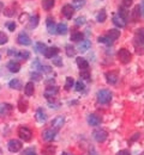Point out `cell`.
<instances>
[{"instance_id":"obj_1","label":"cell","mask_w":144,"mask_h":155,"mask_svg":"<svg viewBox=\"0 0 144 155\" xmlns=\"http://www.w3.org/2000/svg\"><path fill=\"white\" fill-rule=\"evenodd\" d=\"M96 97H97V101L100 104H108L112 100V93L108 90H100L97 92Z\"/></svg>"},{"instance_id":"obj_2","label":"cell","mask_w":144,"mask_h":155,"mask_svg":"<svg viewBox=\"0 0 144 155\" xmlns=\"http://www.w3.org/2000/svg\"><path fill=\"white\" fill-rule=\"evenodd\" d=\"M18 136H19V138L23 140L24 142H29L31 138H33V133H31V130L29 129V128H26V127H24V125H22L18 128Z\"/></svg>"},{"instance_id":"obj_3","label":"cell","mask_w":144,"mask_h":155,"mask_svg":"<svg viewBox=\"0 0 144 155\" xmlns=\"http://www.w3.org/2000/svg\"><path fill=\"white\" fill-rule=\"evenodd\" d=\"M117 55H118V60H119L121 63H124V64L128 63V62L132 60V54H131L127 49H125V48L120 49Z\"/></svg>"},{"instance_id":"obj_4","label":"cell","mask_w":144,"mask_h":155,"mask_svg":"<svg viewBox=\"0 0 144 155\" xmlns=\"http://www.w3.org/2000/svg\"><path fill=\"white\" fill-rule=\"evenodd\" d=\"M59 93V87L58 86H48L47 88H46V91H44V98L46 99H48V100H51V99H54L55 96Z\"/></svg>"},{"instance_id":"obj_5","label":"cell","mask_w":144,"mask_h":155,"mask_svg":"<svg viewBox=\"0 0 144 155\" xmlns=\"http://www.w3.org/2000/svg\"><path fill=\"white\" fill-rule=\"evenodd\" d=\"M93 136H94V138H95L99 143H102V142H104V141L107 140L108 133H107L104 129H96V130L93 133Z\"/></svg>"},{"instance_id":"obj_6","label":"cell","mask_w":144,"mask_h":155,"mask_svg":"<svg viewBox=\"0 0 144 155\" xmlns=\"http://www.w3.org/2000/svg\"><path fill=\"white\" fill-rule=\"evenodd\" d=\"M7 148H9L10 152L17 153V152H19L22 149V142L18 141V140H15V138L13 140H10L9 143H7Z\"/></svg>"},{"instance_id":"obj_7","label":"cell","mask_w":144,"mask_h":155,"mask_svg":"<svg viewBox=\"0 0 144 155\" xmlns=\"http://www.w3.org/2000/svg\"><path fill=\"white\" fill-rule=\"evenodd\" d=\"M57 133H58V131H57L55 129H53V128L47 129V130H44V131L42 133V138H43V141H47V142L53 141V140L55 138Z\"/></svg>"},{"instance_id":"obj_8","label":"cell","mask_w":144,"mask_h":155,"mask_svg":"<svg viewBox=\"0 0 144 155\" xmlns=\"http://www.w3.org/2000/svg\"><path fill=\"white\" fill-rule=\"evenodd\" d=\"M61 13L65 18L71 19L72 16H73V13H75V8H73L72 5H68V4H67V5H64L61 8Z\"/></svg>"},{"instance_id":"obj_9","label":"cell","mask_w":144,"mask_h":155,"mask_svg":"<svg viewBox=\"0 0 144 155\" xmlns=\"http://www.w3.org/2000/svg\"><path fill=\"white\" fill-rule=\"evenodd\" d=\"M101 122H102V118L97 116V115H95V114H91V115L88 116V124L91 125V127H97V125L101 124Z\"/></svg>"},{"instance_id":"obj_10","label":"cell","mask_w":144,"mask_h":155,"mask_svg":"<svg viewBox=\"0 0 144 155\" xmlns=\"http://www.w3.org/2000/svg\"><path fill=\"white\" fill-rule=\"evenodd\" d=\"M135 43L144 45V28L137 29V31L135 32Z\"/></svg>"},{"instance_id":"obj_11","label":"cell","mask_w":144,"mask_h":155,"mask_svg":"<svg viewBox=\"0 0 144 155\" xmlns=\"http://www.w3.org/2000/svg\"><path fill=\"white\" fill-rule=\"evenodd\" d=\"M64 123H65V118H64V116H58L52 120L51 125H52V128H53V129H55V130L58 131L62 125H64Z\"/></svg>"},{"instance_id":"obj_12","label":"cell","mask_w":144,"mask_h":155,"mask_svg":"<svg viewBox=\"0 0 144 155\" xmlns=\"http://www.w3.org/2000/svg\"><path fill=\"white\" fill-rule=\"evenodd\" d=\"M12 110H13V105H11V104L5 103V104H1L0 105V115L1 116H9V115H11Z\"/></svg>"},{"instance_id":"obj_13","label":"cell","mask_w":144,"mask_h":155,"mask_svg":"<svg viewBox=\"0 0 144 155\" xmlns=\"http://www.w3.org/2000/svg\"><path fill=\"white\" fill-rule=\"evenodd\" d=\"M17 42H18V44H21V45H30V44H31V39H30V37H29L25 32H21V34L18 35Z\"/></svg>"},{"instance_id":"obj_14","label":"cell","mask_w":144,"mask_h":155,"mask_svg":"<svg viewBox=\"0 0 144 155\" xmlns=\"http://www.w3.org/2000/svg\"><path fill=\"white\" fill-rule=\"evenodd\" d=\"M6 67L11 73H18L21 71V64L18 62H16V61H10Z\"/></svg>"},{"instance_id":"obj_15","label":"cell","mask_w":144,"mask_h":155,"mask_svg":"<svg viewBox=\"0 0 144 155\" xmlns=\"http://www.w3.org/2000/svg\"><path fill=\"white\" fill-rule=\"evenodd\" d=\"M130 18L132 19V21H137V20H139V18H141V7H139V5H137V6L133 7V10L131 11Z\"/></svg>"},{"instance_id":"obj_16","label":"cell","mask_w":144,"mask_h":155,"mask_svg":"<svg viewBox=\"0 0 144 155\" xmlns=\"http://www.w3.org/2000/svg\"><path fill=\"white\" fill-rule=\"evenodd\" d=\"M106 80L109 85H114L118 81V74L114 72H107L106 73Z\"/></svg>"},{"instance_id":"obj_17","label":"cell","mask_w":144,"mask_h":155,"mask_svg":"<svg viewBox=\"0 0 144 155\" xmlns=\"http://www.w3.org/2000/svg\"><path fill=\"white\" fill-rule=\"evenodd\" d=\"M59 53V49L57 48V47H51V48H47L46 49V51H44V58H54L57 54Z\"/></svg>"},{"instance_id":"obj_18","label":"cell","mask_w":144,"mask_h":155,"mask_svg":"<svg viewBox=\"0 0 144 155\" xmlns=\"http://www.w3.org/2000/svg\"><path fill=\"white\" fill-rule=\"evenodd\" d=\"M47 29L49 34H57V25L54 23V19L52 17L47 18Z\"/></svg>"},{"instance_id":"obj_19","label":"cell","mask_w":144,"mask_h":155,"mask_svg":"<svg viewBox=\"0 0 144 155\" xmlns=\"http://www.w3.org/2000/svg\"><path fill=\"white\" fill-rule=\"evenodd\" d=\"M34 92H35V86H34V82H26L25 84V86H24V93H25V96H28V97H30V96H33L34 94Z\"/></svg>"},{"instance_id":"obj_20","label":"cell","mask_w":144,"mask_h":155,"mask_svg":"<svg viewBox=\"0 0 144 155\" xmlns=\"http://www.w3.org/2000/svg\"><path fill=\"white\" fill-rule=\"evenodd\" d=\"M113 24L118 28H125L126 26V20H124L119 15H114L113 16Z\"/></svg>"},{"instance_id":"obj_21","label":"cell","mask_w":144,"mask_h":155,"mask_svg":"<svg viewBox=\"0 0 144 155\" xmlns=\"http://www.w3.org/2000/svg\"><path fill=\"white\" fill-rule=\"evenodd\" d=\"M107 37L111 39L112 42H113V41H117V39L120 37V31L117 30V29H111V30L107 32Z\"/></svg>"},{"instance_id":"obj_22","label":"cell","mask_w":144,"mask_h":155,"mask_svg":"<svg viewBox=\"0 0 144 155\" xmlns=\"http://www.w3.org/2000/svg\"><path fill=\"white\" fill-rule=\"evenodd\" d=\"M57 152V147L53 144H47L46 147L42 148V153L44 155H54Z\"/></svg>"},{"instance_id":"obj_23","label":"cell","mask_w":144,"mask_h":155,"mask_svg":"<svg viewBox=\"0 0 144 155\" xmlns=\"http://www.w3.org/2000/svg\"><path fill=\"white\" fill-rule=\"evenodd\" d=\"M90 48H91V43H90V41H88V39L82 41V42L79 43V45H78V50H79L81 53H85V51H88Z\"/></svg>"},{"instance_id":"obj_24","label":"cell","mask_w":144,"mask_h":155,"mask_svg":"<svg viewBox=\"0 0 144 155\" xmlns=\"http://www.w3.org/2000/svg\"><path fill=\"white\" fill-rule=\"evenodd\" d=\"M76 62H77V66L81 68V71H85V69H89V63L85 58H76Z\"/></svg>"},{"instance_id":"obj_25","label":"cell","mask_w":144,"mask_h":155,"mask_svg":"<svg viewBox=\"0 0 144 155\" xmlns=\"http://www.w3.org/2000/svg\"><path fill=\"white\" fill-rule=\"evenodd\" d=\"M35 117H36V120L40 122V123L46 122V119H47L46 112H44L42 109H37V111H36V114H35Z\"/></svg>"},{"instance_id":"obj_26","label":"cell","mask_w":144,"mask_h":155,"mask_svg":"<svg viewBox=\"0 0 144 155\" xmlns=\"http://www.w3.org/2000/svg\"><path fill=\"white\" fill-rule=\"evenodd\" d=\"M67 30H68V28H67V25L65 23H60V24L57 25V34H59V35L67 34Z\"/></svg>"},{"instance_id":"obj_27","label":"cell","mask_w":144,"mask_h":155,"mask_svg":"<svg viewBox=\"0 0 144 155\" xmlns=\"http://www.w3.org/2000/svg\"><path fill=\"white\" fill-rule=\"evenodd\" d=\"M28 106H29V104H28V101H26V100H24V99H19V101H18V110L21 111L22 114L26 112Z\"/></svg>"},{"instance_id":"obj_28","label":"cell","mask_w":144,"mask_h":155,"mask_svg":"<svg viewBox=\"0 0 144 155\" xmlns=\"http://www.w3.org/2000/svg\"><path fill=\"white\" fill-rule=\"evenodd\" d=\"M55 4V0H43L42 1V7L46 10V11H49Z\"/></svg>"},{"instance_id":"obj_29","label":"cell","mask_w":144,"mask_h":155,"mask_svg":"<svg viewBox=\"0 0 144 155\" xmlns=\"http://www.w3.org/2000/svg\"><path fill=\"white\" fill-rule=\"evenodd\" d=\"M9 85H10V87L13 88V90H21L22 87H23V86H22V82L18 80V79H13V80H11Z\"/></svg>"},{"instance_id":"obj_30","label":"cell","mask_w":144,"mask_h":155,"mask_svg":"<svg viewBox=\"0 0 144 155\" xmlns=\"http://www.w3.org/2000/svg\"><path fill=\"white\" fill-rule=\"evenodd\" d=\"M65 51H66V55H67L68 58H72V56L76 55V48H75L73 45H71V44H67V45H66Z\"/></svg>"},{"instance_id":"obj_31","label":"cell","mask_w":144,"mask_h":155,"mask_svg":"<svg viewBox=\"0 0 144 155\" xmlns=\"http://www.w3.org/2000/svg\"><path fill=\"white\" fill-rule=\"evenodd\" d=\"M106 19H107V13H106V10L102 8V10L96 15V20H97L99 23H103Z\"/></svg>"},{"instance_id":"obj_32","label":"cell","mask_w":144,"mask_h":155,"mask_svg":"<svg viewBox=\"0 0 144 155\" xmlns=\"http://www.w3.org/2000/svg\"><path fill=\"white\" fill-rule=\"evenodd\" d=\"M37 24H39V16H34V17H30V18H29V25H28V26H29L30 29L36 28Z\"/></svg>"},{"instance_id":"obj_33","label":"cell","mask_w":144,"mask_h":155,"mask_svg":"<svg viewBox=\"0 0 144 155\" xmlns=\"http://www.w3.org/2000/svg\"><path fill=\"white\" fill-rule=\"evenodd\" d=\"M46 49H47L46 44H43V43H41V42H37V43L35 44V50H36V53H40V54H44Z\"/></svg>"},{"instance_id":"obj_34","label":"cell","mask_w":144,"mask_h":155,"mask_svg":"<svg viewBox=\"0 0 144 155\" xmlns=\"http://www.w3.org/2000/svg\"><path fill=\"white\" fill-rule=\"evenodd\" d=\"M71 39H72L73 42H81L83 39V34L79 32V31H75V32H72V35H71Z\"/></svg>"},{"instance_id":"obj_35","label":"cell","mask_w":144,"mask_h":155,"mask_svg":"<svg viewBox=\"0 0 144 155\" xmlns=\"http://www.w3.org/2000/svg\"><path fill=\"white\" fill-rule=\"evenodd\" d=\"M73 84H75L73 78L67 77L66 78V82H65V90H66V91H70V90L73 87Z\"/></svg>"},{"instance_id":"obj_36","label":"cell","mask_w":144,"mask_h":155,"mask_svg":"<svg viewBox=\"0 0 144 155\" xmlns=\"http://www.w3.org/2000/svg\"><path fill=\"white\" fill-rule=\"evenodd\" d=\"M30 56V54L28 53V51H18L17 53V55H16V58H21V60H28Z\"/></svg>"},{"instance_id":"obj_37","label":"cell","mask_w":144,"mask_h":155,"mask_svg":"<svg viewBox=\"0 0 144 155\" xmlns=\"http://www.w3.org/2000/svg\"><path fill=\"white\" fill-rule=\"evenodd\" d=\"M85 4V0H73V8H82V6H84Z\"/></svg>"},{"instance_id":"obj_38","label":"cell","mask_w":144,"mask_h":155,"mask_svg":"<svg viewBox=\"0 0 144 155\" xmlns=\"http://www.w3.org/2000/svg\"><path fill=\"white\" fill-rule=\"evenodd\" d=\"M52 61H53V64L57 66V67H61L62 66V58L57 56V55L54 58H52Z\"/></svg>"},{"instance_id":"obj_39","label":"cell","mask_w":144,"mask_h":155,"mask_svg":"<svg viewBox=\"0 0 144 155\" xmlns=\"http://www.w3.org/2000/svg\"><path fill=\"white\" fill-rule=\"evenodd\" d=\"M118 15H119V16H120V17H121L124 20H127V17H128V12H127V11H126L124 7H120V8H119V13H118Z\"/></svg>"},{"instance_id":"obj_40","label":"cell","mask_w":144,"mask_h":155,"mask_svg":"<svg viewBox=\"0 0 144 155\" xmlns=\"http://www.w3.org/2000/svg\"><path fill=\"white\" fill-rule=\"evenodd\" d=\"M79 75L84 80H90V73H89V69H85V71H81Z\"/></svg>"},{"instance_id":"obj_41","label":"cell","mask_w":144,"mask_h":155,"mask_svg":"<svg viewBox=\"0 0 144 155\" xmlns=\"http://www.w3.org/2000/svg\"><path fill=\"white\" fill-rule=\"evenodd\" d=\"M7 41H9L7 35H6L5 32L0 31V44H5V43H7Z\"/></svg>"},{"instance_id":"obj_42","label":"cell","mask_w":144,"mask_h":155,"mask_svg":"<svg viewBox=\"0 0 144 155\" xmlns=\"http://www.w3.org/2000/svg\"><path fill=\"white\" fill-rule=\"evenodd\" d=\"M97 41H99L100 43H104V44H108V45H109V44H112V41L108 38L107 36H106V37H101V36H100V37L97 38Z\"/></svg>"},{"instance_id":"obj_43","label":"cell","mask_w":144,"mask_h":155,"mask_svg":"<svg viewBox=\"0 0 144 155\" xmlns=\"http://www.w3.org/2000/svg\"><path fill=\"white\" fill-rule=\"evenodd\" d=\"M23 155H37V154H36V152H35L34 148H26V149H24Z\"/></svg>"},{"instance_id":"obj_44","label":"cell","mask_w":144,"mask_h":155,"mask_svg":"<svg viewBox=\"0 0 144 155\" xmlns=\"http://www.w3.org/2000/svg\"><path fill=\"white\" fill-rule=\"evenodd\" d=\"M41 74L40 73H37V72H33L31 73V79L33 80H35V81H40L41 80Z\"/></svg>"},{"instance_id":"obj_45","label":"cell","mask_w":144,"mask_h":155,"mask_svg":"<svg viewBox=\"0 0 144 155\" xmlns=\"http://www.w3.org/2000/svg\"><path fill=\"white\" fill-rule=\"evenodd\" d=\"M84 84H83L82 81H78V82H76V91H78V92H81L84 90Z\"/></svg>"},{"instance_id":"obj_46","label":"cell","mask_w":144,"mask_h":155,"mask_svg":"<svg viewBox=\"0 0 144 155\" xmlns=\"http://www.w3.org/2000/svg\"><path fill=\"white\" fill-rule=\"evenodd\" d=\"M6 26H7V29H9L10 31H15V29H16V24H15V21H9V23L6 24Z\"/></svg>"},{"instance_id":"obj_47","label":"cell","mask_w":144,"mask_h":155,"mask_svg":"<svg viewBox=\"0 0 144 155\" xmlns=\"http://www.w3.org/2000/svg\"><path fill=\"white\" fill-rule=\"evenodd\" d=\"M41 69L42 72H44V73H47V74H49V73H52V68L49 67V66H41Z\"/></svg>"},{"instance_id":"obj_48","label":"cell","mask_w":144,"mask_h":155,"mask_svg":"<svg viewBox=\"0 0 144 155\" xmlns=\"http://www.w3.org/2000/svg\"><path fill=\"white\" fill-rule=\"evenodd\" d=\"M132 2H133V0H123V6L125 8H127L132 5Z\"/></svg>"},{"instance_id":"obj_49","label":"cell","mask_w":144,"mask_h":155,"mask_svg":"<svg viewBox=\"0 0 144 155\" xmlns=\"http://www.w3.org/2000/svg\"><path fill=\"white\" fill-rule=\"evenodd\" d=\"M85 23V17H78L76 19V25H83Z\"/></svg>"},{"instance_id":"obj_50","label":"cell","mask_w":144,"mask_h":155,"mask_svg":"<svg viewBox=\"0 0 144 155\" xmlns=\"http://www.w3.org/2000/svg\"><path fill=\"white\" fill-rule=\"evenodd\" d=\"M33 68H35V69H40L41 68V64H40V61L39 60H35L33 62Z\"/></svg>"},{"instance_id":"obj_51","label":"cell","mask_w":144,"mask_h":155,"mask_svg":"<svg viewBox=\"0 0 144 155\" xmlns=\"http://www.w3.org/2000/svg\"><path fill=\"white\" fill-rule=\"evenodd\" d=\"M89 155H97V152H96V149L94 147L89 148Z\"/></svg>"},{"instance_id":"obj_52","label":"cell","mask_w":144,"mask_h":155,"mask_svg":"<svg viewBox=\"0 0 144 155\" xmlns=\"http://www.w3.org/2000/svg\"><path fill=\"white\" fill-rule=\"evenodd\" d=\"M117 155H130V153L127 150H120Z\"/></svg>"},{"instance_id":"obj_53","label":"cell","mask_w":144,"mask_h":155,"mask_svg":"<svg viewBox=\"0 0 144 155\" xmlns=\"http://www.w3.org/2000/svg\"><path fill=\"white\" fill-rule=\"evenodd\" d=\"M141 11H142V13L144 15V0H142V2H141Z\"/></svg>"},{"instance_id":"obj_54","label":"cell","mask_w":144,"mask_h":155,"mask_svg":"<svg viewBox=\"0 0 144 155\" xmlns=\"http://www.w3.org/2000/svg\"><path fill=\"white\" fill-rule=\"evenodd\" d=\"M61 155H70V154H68V153H66V152H64V153H62Z\"/></svg>"}]
</instances>
